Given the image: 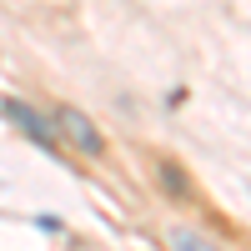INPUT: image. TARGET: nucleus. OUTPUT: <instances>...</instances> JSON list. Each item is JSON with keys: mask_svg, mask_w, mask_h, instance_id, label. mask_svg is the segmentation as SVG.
<instances>
[{"mask_svg": "<svg viewBox=\"0 0 251 251\" xmlns=\"http://www.w3.org/2000/svg\"><path fill=\"white\" fill-rule=\"evenodd\" d=\"M161 186H166L171 196H186V191H191V186H186V176H181V166H161Z\"/></svg>", "mask_w": 251, "mask_h": 251, "instance_id": "nucleus-4", "label": "nucleus"}, {"mask_svg": "<svg viewBox=\"0 0 251 251\" xmlns=\"http://www.w3.org/2000/svg\"><path fill=\"white\" fill-rule=\"evenodd\" d=\"M55 131L66 136V141L75 146V151H86V156H100V151H106L100 131H96V126H91L86 116H80L75 106H60V111H55Z\"/></svg>", "mask_w": 251, "mask_h": 251, "instance_id": "nucleus-1", "label": "nucleus"}, {"mask_svg": "<svg viewBox=\"0 0 251 251\" xmlns=\"http://www.w3.org/2000/svg\"><path fill=\"white\" fill-rule=\"evenodd\" d=\"M171 251H221V246H211L196 231H171Z\"/></svg>", "mask_w": 251, "mask_h": 251, "instance_id": "nucleus-3", "label": "nucleus"}, {"mask_svg": "<svg viewBox=\"0 0 251 251\" xmlns=\"http://www.w3.org/2000/svg\"><path fill=\"white\" fill-rule=\"evenodd\" d=\"M5 116H10L15 126H25V136H30V141H40V146H50V151H55L60 131H55V126H50L46 116H35V111L25 106V100H5Z\"/></svg>", "mask_w": 251, "mask_h": 251, "instance_id": "nucleus-2", "label": "nucleus"}]
</instances>
